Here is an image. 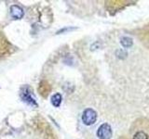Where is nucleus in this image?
Segmentation results:
<instances>
[{"label": "nucleus", "mask_w": 149, "mask_h": 139, "mask_svg": "<svg viewBox=\"0 0 149 139\" xmlns=\"http://www.w3.org/2000/svg\"><path fill=\"white\" fill-rule=\"evenodd\" d=\"M97 120V112L92 109H86L82 114V122L86 125L93 124Z\"/></svg>", "instance_id": "f257e3e1"}, {"label": "nucleus", "mask_w": 149, "mask_h": 139, "mask_svg": "<svg viewBox=\"0 0 149 139\" xmlns=\"http://www.w3.org/2000/svg\"><path fill=\"white\" fill-rule=\"evenodd\" d=\"M112 128L108 123H102L101 126L98 128L97 136L100 139H110L112 137Z\"/></svg>", "instance_id": "f03ea898"}, {"label": "nucleus", "mask_w": 149, "mask_h": 139, "mask_svg": "<svg viewBox=\"0 0 149 139\" xmlns=\"http://www.w3.org/2000/svg\"><path fill=\"white\" fill-rule=\"evenodd\" d=\"M141 120V122H139V123L140 125H142V129L140 128L138 125H135V128L133 130L134 133L132 136V139H149V130H148V132L146 131L142 120Z\"/></svg>", "instance_id": "7ed1b4c3"}, {"label": "nucleus", "mask_w": 149, "mask_h": 139, "mask_svg": "<svg viewBox=\"0 0 149 139\" xmlns=\"http://www.w3.org/2000/svg\"><path fill=\"white\" fill-rule=\"evenodd\" d=\"M10 14L12 18H14L15 20H20L24 15V11L20 6L13 5V6L10 7Z\"/></svg>", "instance_id": "20e7f679"}, {"label": "nucleus", "mask_w": 149, "mask_h": 139, "mask_svg": "<svg viewBox=\"0 0 149 139\" xmlns=\"http://www.w3.org/2000/svg\"><path fill=\"white\" fill-rule=\"evenodd\" d=\"M21 96H22V100L24 101V102H26V103L30 104V105H33V106H36V100L31 96L30 93L27 91V88H23L22 94H21Z\"/></svg>", "instance_id": "39448f33"}, {"label": "nucleus", "mask_w": 149, "mask_h": 139, "mask_svg": "<svg viewBox=\"0 0 149 139\" xmlns=\"http://www.w3.org/2000/svg\"><path fill=\"white\" fill-rule=\"evenodd\" d=\"M140 38H141L144 45H146L147 49L149 50V24L143 28L141 34H140Z\"/></svg>", "instance_id": "423d86ee"}, {"label": "nucleus", "mask_w": 149, "mask_h": 139, "mask_svg": "<svg viewBox=\"0 0 149 139\" xmlns=\"http://www.w3.org/2000/svg\"><path fill=\"white\" fill-rule=\"evenodd\" d=\"M50 102L54 107H56V108L59 107L61 105V103H62V96H61V94H59V93L54 94L50 97Z\"/></svg>", "instance_id": "0eeeda50"}, {"label": "nucleus", "mask_w": 149, "mask_h": 139, "mask_svg": "<svg viewBox=\"0 0 149 139\" xmlns=\"http://www.w3.org/2000/svg\"><path fill=\"white\" fill-rule=\"evenodd\" d=\"M120 43L121 45H122L124 47H130V46L132 45L133 44V42H132V39L130 38V37H128V36H124L121 38L120 40Z\"/></svg>", "instance_id": "6e6552de"}]
</instances>
